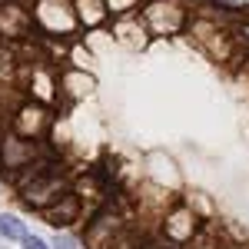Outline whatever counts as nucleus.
<instances>
[{
    "instance_id": "nucleus-1",
    "label": "nucleus",
    "mask_w": 249,
    "mask_h": 249,
    "mask_svg": "<svg viewBox=\"0 0 249 249\" xmlns=\"http://www.w3.org/2000/svg\"><path fill=\"white\" fill-rule=\"evenodd\" d=\"M23 236H27V226L20 223V216H14V213H0V239L20 243Z\"/></svg>"
},
{
    "instance_id": "nucleus-3",
    "label": "nucleus",
    "mask_w": 249,
    "mask_h": 249,
    "mask_svg": "<svg viewBox=\"0 0 249 249\" xmlns=\"http://www.w3.org/2000/svg\"><path fill=\"white\" fill-rule=\"evenodd\" d=\"M20 246H23V249H50L47 243H43V239H40V236H30V232L20 239Z\"/></svg>"
},
{
    "instance_id": "nucleus-6",
    "label": "nucleus",
    "mask_w": 249,
    "mask_h": 249,
    "mask_svg": "<svg viewBox=\"0 0 249 249\" xmlns=\"http://www.w3.org/2000/svg\"><path fill=\"white\" fill-rule=\"evenodd\" d=\"M246 37H249V23H246Z\"/></svg>"
},
{
    "instance_id": "nucleus-2",
    "label": "nucleus",
    "mask_w": 249,
    "mask_h": 249,
    "mask_svg": "<svg viewBox=\"0 0 249 249\" xmlns=\"http://www.w3.org/2000/svg\"><path fill=\"white\" fill-rule=\"evenodd\" d=\"M50 249H80V243L73 239V236H67V232H57L53 236V246Z\"/></svg>"
},
{
    "instance_id": "nucleus-4",
    "label": "nucleus",
    "mask_w": 249,
    "mask_h": 249,
    "mask_svg": "<svg viewBox=\"0 0 249 249\" xmlns=\"http://www.w3.org/2000/svg\"><path fill=\"white\" fill-rule=\"evenodd\" d=\"M223 3H230V7H243V0H223Z\"/></svg>"
},
{
    "instance_id": "nucleus-5",
    "label": "nucleus",
    "mask_w": 249,
    "mask_h": 249,
    "mask_svg": "<svg viewBox=\"0 0 249 249\" xmlns=\"http://www.w3.org/2000/svg\"><path fill=\"white\" fill-rule=\"evenodd\" d=\"M146 249H173V246H163V243H156V246H146Z\"/></svg>"
}]
</instances>
